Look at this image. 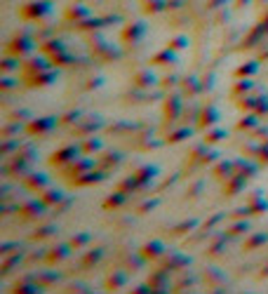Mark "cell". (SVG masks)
<instances>
[{
    "mask_svg": "<svg viewBox=\"0 0 268 294\" xmlns=\"http://www.w3.org/2000/svg\"><path fill=\"white\" fill-rule=\"evenodd\" d=\"M33 50V42H31V38L28 36H21V38H14L12 42H10V47H7V54H12V57H24V54H28Z\"/></svg>",
    "mask_w": 268,
    "mask_h": 294,
    "instance_id": "cell-1",
    "label": "cell"
},
{
    "mask_svg": "<svg viewBox=\"0 0 268 294\" xmlns=\"http://www.w3.org/2000/svg\"><path fill=\"white\" fill-rule=\"evenodd\" d=\"M45 14H50V5L47 2H33V5H26L21 10V17L24 19H40Z\"/></svg>",
    "mask_w": 268,
    "mask_h": 294,
    "instance_id": "cell-2",
    "label": "cell"
},
{
    "mask_svg": "<svg viewBox=\"0 0 268 294\" xmlns=\"http://www.w3.org/2000/svg\"><path fill=\"white\" fill-rule=\"evenodd\" d=\"M76 156H78V148L76 146H66L61 148L59 153H52V165H68V162L76 160Z\"/></svg>",
    "mask_w": 268,
    "mask_h": 294,
    "instance_id": "cell-3",
    "label": "cell"
},
{
    "mask_svg": "<svg viewBox=\"0 0 268 294\" xmlns=\"http://www.w3.org/2000/svg\"><path fill=\"white\" fill-rule=\"evenodd\" d=\"M148 285L153 287V292H165V290H170L167 271L162 268V271H158V273H153V278H148Z\"/></svg>",
    "mask_w": 268,
    "mask_h": 294,
    "instance_id": "cell-4",
    "label": "cell"
},
{
    "mask_svg": "<svg viewBox=\"0 0 268 294\" xmlns=\"http://www.w3.org/2000/svg\"><path fill=\"white\" fill-rule=\"evenodd\" d=\"M52 127H57V118H40V120H36V122L28 125V132L31 134H45V132H50Z\"/></svg>",
    "mask_w": 268,
    "mask_h": 294,
    "instance_id": "cell-5",
    "label": "cell"
},
{
    "mask_svg": "<svg viewBox=\"0 0 268 294\" xmlns=\"http://www.w3.org/2000/svg\"><path fill=\"white\" fill-rule=\"evenodd\" d=\"M216 118H219V113H216L214 106H207L200 111V116H198V127L205 130V127H210V125H214Z\"/></svg>",
    "mask_w": 268,
    "mask_h": 294,
    "instance_id": "cell-6",
    "label": "cell"
},
{
    "mask_svg": "<svg viewBox=\"0 0 268 294\" xmlns=\"http://www.w3.org/2000/svg\"><path fill=\"white\" fill-rule=\"evenodd\" d=\"M106 176H104V172H87L82 174V179H76L73 184L76 186H90V184H99V181H104Z\"/></svg>",
    "mask_w": 268,
    "mask_h": 294,
    "instance_id": "cell-7",
    "label": "cell"
},
{
    "mask_svg": "<svg viewBox=\"0 0 268 294\" xmlns=\"http://www.w3.org/2000/svg\"><path fill=\"white\" fill-rule=\"evenodd\" d=\"M162 252H165V247H162L158 240H153V242H148L146 247L141 250V256H144V259H158Z\"/></svg>",
    "mask_w": 268,
    "mask_h": 294,
    "instance_id": "cell-8",
    "label": "cell"
},
{
    "mask_svg": "<svg viewBox=\"0 0 268 294\" xmlns=\"http://www.w3.org/2000/svg\"><path fill=\"white\" fill-rule=\"evenodd\" d=\"M90 167H92V160H80V162L73 160V162H71V165L66 167V172H68V176H78L80 172H87Z\"/></svg>",
    "mask_w": 268,
    "mask_h": 294,
    "instance_id": "cell-9",
    "label": "cell"
},
{
    "mask_svg": "<svg viewBox=\"0 0 268 294\" xmlns=\"http://www.w3.org/2000/svg\"><path fill=\"white\" fill-rule=\"evenodd\" d=\"M179 111H181V101L172 97V99H167V104H165V116L170 118V120H174L176 116H179Z\"/></svg>",
    "mask_w": 268,
    "mask_h": 294,
    "instance_id": "cell-10",
    "label": "cell"
},
{
    "mask_svg": "<svg viewBox=\"0 0 268 294\" xmlns=\"http://www.w3.org/2000/svg\"><path fill=\"white\" fill-rule=\"evenodd\" d=\"M47 184H50V181H47L45 174H33L26 181V186L31 188V191H42V188H47Z\"/></svg>",
    "mask_w": 268,
    "mask_h": 294,
    "instance_id": "cell-11",
    "label": "cell"
},
{
    "mask_svg": "<svg viewBox=\"0 0 268 294\" xmlns=\"http://www.w3.org/2000/svg\"><path fill=\"white\" fill-rule=\"evenodd\" d=\"M66 256H68V245H59V247L50 250L47 261H50V264H57V261H61V259H66Z\"/></svg>",
    "mask_w": 268,
    "mask_h": 294,
    "instance_id": "cell-12",
    "label": "cell"
},
{
    "mask_svg": "<svg viewBox=\"0 0 268 294\" xmlns=\"http://www.w3.org/2000/svg\"><path fill=\"white\" fill-rule=\"evenodd\" d=\"M233 170H235V165L233 162H219V167H214V176L216 179H228V176H233Z\"/></svg>",
    "mask_w": 268,
    "mask_h": 294,
    "instance_id": "cell-13",
    "label": "cell"
},
{
    "mask_svg": "<svg viewBox=\"0 0 268 294\" xmlns=\"http://www.w3.org/2000/svg\"><path fill=\"white\" fill-rule=\"evenodd\" d=\"M42 52H47V54H52V57H57V54L66 52V45H64L61 40H50V42H45V45H42Z\"/></svg>",
    "mask_w": 268,
    "mask_h": 294,
    "instance_id": "cell-14",
    "label": "cell"
},
{
    "mask_svg": "<svg viewBox=\"0 0 268 294\" xmlns=\"http://www.w3.org/2000/svg\"><path fill=\"white\" fill-rule=\"evenodd\" d=\"M153 174H155V167H141V170H139V172L134 174V176H136L139 186H146L148 181L153 179Z\"/></svg>",
    "mask_w": 268,
    "mask_h": 294,
    "instance_id": "cell-15",
    "label": "cell"
},
{
    "mask_svg": "<svg viewBox=\"0 0 268 294\" xmlns=\"http://www.w3.org/2000/svg\"><path fill=\"white\" fill-rule=\"evenodd\" d=\"M96 127H101V120H96L94 125H92V122H82L78 130L73 127V134H78V137H85V134H90L92 130H96Z\"/></svg>",
    "mask_w": 268,
    "mask_h": 294,
    "instance_id": "cell-16",
    "label": "cell"
},
{
    "mask_svg": "<svg viewBox=\"0 0 268 294\" xmlns=\"http://www.w3.org/2000/svg\"><path fill=\"white\" fill-rule=\"evenodd\" d=\"M141 33H144V24H134L132 28H127V31H125V36H122V38H125V40H136V38H139V36H141Z\"/></svg>",
    "mask_w": 268,
    "mask_h": 294,
    "instance_id": "cell-17",
    "label": "cell"
},
{
    "mask_svg": "<svg viewBox=\"0 0 268 294\" xmlns=\"http://www.w3.org/2000/svg\"><path fill=\"white\" fill-rule=\"evenodd\" d=\"M42 207H45V202H42V205H38V202H28V205H24V207H21V212H24V216H26V219H31V216H36V214L40 212Z\"/></svg>",
    "mask_w": 268,
    "mask_h": 294,
    "instance_id": "cell-18",
    "label": "cell"
},
{
    "mask_svg": "<svg viewBox=\"0 0 268 294\" xmlns=\"http://www.w3.org/2000/svg\"><path fill=\"white\" fill-rule=\"evenodd\" d=\"M61 200H64V193H61V191H47V193H45V198H42L45 205H52V202L59 205Z\"/></svg>",
    "mask_w": 268,
    "mask_h": 294,
    "instance_id": "cell-19",
    "label": "cell"
},
{
    "mask_svg": "<svg viewBox=\"0 0 268 294\" xmlns=\"http://www.w3.org/2000/svg\"><path fill=\"white\" fill-rule=\"evenodd\" d=\"M104 158H106V160H101V167H115V165H120V153H106V156H104Z\"/></svg>",
    "mask_w": 268,
    "mask_h": 294,
    "instance_id": "cell-20",
    "label": "cell"
},
{
    "mask_svg": "<svg viewBox=\"0 0 268 294\" xmlns=\"http://www.w3.org/2000/svg\"><path fill=\"white\" fill-rule=\"evenodd\" d=\"M256 118H259V113H256V116H247V118H242V120L238 122V130H252V127H256V125H259Z\"/></svg>",
    "mask_w": 268,
    "mask_h": 294,
    "instance_id": "cell-21",
    "label": "cell"
},
{
    "mask_svg": "<svg viewBox=\"0 0 268 294\" xmlns=\"http://www.w3.org/2000/svg\"><path fill=\"white\" fill-rule=\"evenodd\" d=\"M125 280H127V278H125V275H122V273H115V275H111V278H108V290H118V287H122V285H125Z\"/></svg>",
    "mask_w": 268,
    "mask_h": 294,
    "instance_id": "cell-22",
    "label": "cell"
},
{
    "mask_svg": "<svg viewBox=\"0 0 268 294\" xmlns=\"http://www.w3.org/2000/svg\"><path fill=\"white\" fill-rule=\"evenodd\" d=\"M122 202H125V193H115V196H113V198H108L106 202H104V207H106V210H111V207H120Z\"/></svg>",
    "mask_w": 268,
    "mask_h": 294,
    "instance_id": "cell-23",
    "label": "cell"
},
{
    "mask_svg": "<svg viewBox=\"0 0 268 294\" xmlns=\"http://www.w3.org/2000/svg\"><path fill=\"white\" fill-rule=\"evenodd\" d=\"M96 151H101V139H90V141H85L82 153H96Z\"/></svg>",
    "mask_w": 268,
    "mask_h": 294,
    "instance_id": "cell-24",
    "label": "cell"
},
{
    "mask_svg": "<svg viewBox=\"0 0 268 294\" xmlns=\"http://www.w3.org/2000/svg\"><path fill=\"white\" fill-rule=\"evenodd\" d=\"M153 76H151V73H148V71H144V73H139V76H136V85H141V87H151V85H153Z\"/></svg>",
    "mask_w": 268,
    "mask_h": 294,
    "instance_id": "cell-25",
    "label": "cell"
},
{
    "mask_svg": "<svg viewBox=\"0 0 268 294\" xmlns=\"http://www.w3.org/2000/svg\"><path fill=\"white\" fill-rule=\"evenodd\" d=\"M54 233V226H42L36 231V235H33V240H42V238H50Z\"/></svg>",
    "mask_w": 268,
    "mask_h": 294,
    "instance_id": "cell-26",
    "label": "cell"
},
{
    "mask_svg": "<svg viewBox=\"0 0 268 294\" xmlns=\"http://www.w3.org/2000/svg\"><path fill=\"white\" fill-rule=\"evenodd\" d=\"M80 111H71V113H66V116H64V118H61V122H64V125H71V122H80Z\"/></svg>",
    "mask_w": 268,
    "mask_h": 294,
    "instance_id": "cell-27",
    "label": "cell"
},
{
    "mask_svg": "<svg viewBox=\"0 0 268 294\" xmlns=\"http://www.w3.org/2000/svg\"><path fill=\"white\" fill-rule=\"evenodd\" d=\"M264 242H266V235H254L249 242H245V250H254V247L264 245Z\"/></svg>",
    "mask_w": 268,
    "mask_h": 294,
    "instance_id": "cell-28",
    "label": "cell"
},
{
    "mask_svg": "<svg viewBox=\"0 0 268 294\" xmlns=\"http://www.w3.org/2000/svg\"><path fill=\"white\" fill-rule=\"evenodd\" d=\"M188 134H191V130H179V132H174L170 139H167V141H170V144H176V141H181V139L188 137Z\"/></svg>",
    "mask_w": 268,
    "mask_h": 294,
    "instance_id": "cell-29",
    "label": "cell"
},
{
    "mask_svg": "<svg viewBox=\"0 0 268 294\" xmlns=\"http://www.w3.org/2000/svg\"><path fill=\"white\" fill-rule=\"evenodd\" d=\"M221 137H226V132H224V130H216V132H210V134H207V139H205V141H210V144H216Z\"/></svg>",
    "mask_w": 268,
    "mask_h": 294,
    "instance_id": "cell-30",
    "label": "cell"
},
{
    "mask_svg": "<svg viewBox=\"0 0 268 294\" xmlns=\"http://www.w3.org/2000/svg\"><path fill=\"white\" fill-rule=\"evenodd\" d=\"M184 92H191V97H193V94L198 92V85H195V80H193V78H191V80H184Z\"/></svg>",
    "mask_w": 268,
    "mask_h": 294,
    "instance_id": "cell-31",
    "label": "cell"
},
{
    "mask_svg": "<svg viewBox=\"0 0 268 294\" xmlns=\"http://www.w3.org/2000/svg\"><path fill=\"white\" fill-rule=\"evenodd\" d=\"M254 71H256V64H254V61H249V66L238 68V76H252Z\"/></svg>",
    "mask_w": 268,
    "mask_h": 294,
    "instance_id": "cell-32",
    "label": "cell"
},
{
    "mask_svg": "<svg viewBox=\"0 0 268 294\" xmlns=\"http://www.w3.org/2000/svg\"><path fill=\"white\" fill-rule=\"evenodd\" d=\"M101 259V250H94V254H87V259H85V266H90V264H96Z\"/></svg>",
    "mask_w": 268,
    "mask_h": 294,
    "instance_id": "cell-33",
    "label": "cell"
},
{
    "mask_svg": "<svg viewBox=\"0 0 268 294\" xmlns=\"http://www.w3.org/2000/svg\"><path fill=\"white\" fill-rule=\"evenodd\" d=\"M66 17L68 19H82V17H87V10H68Z\"/></svg>",
    "mask_w": 268,
    "mask_h": 294,
    "instance_id": "cell-34",
    "label": "cell"
},
{
    "mask_svg": "<svg viewBox=\"0 0 268 294\" xmlns=\"http://www.w3.org/2000/svg\"><path fill=\"white\" fill-rule=\"evenodd\" d=\"M2 68H5V71H12V68H19V59H17V57H14V59H7V61L2 64Z\"/></svg>",
    "mask_w": 268,
    "mask_h": 294,
    "instance_id": "cell-35",
    "label": "cell"
},
{
    "mask_svg": "<svg viewBox=\"0 0 268 294\" xmlns=\"http://www.w3.org/2000/svg\"><path fill=\"white\" fill-rule=\"evenodd\" d=\"M87 240H90V235L85 233V235H78V238H73V240H71V245H73V247H80V245H85Z\"/></svg>",
    "mask_w": 268,
    "mask_h": 294,
    "instance_id": "cell-36",
    "label": "cell"
},
{
    "mask_svg": "<svg viewBox=\"0 0 268 294\" xmlns=\"http://www.w3.org/2000/svg\"><path fill=\"white\" fill-rule=\"evenodd\" d=\"M256 113H268V99H259V106H256Z\"/></svg>",
    "mask_w": 268,
    "mask_h": 294,
    "instance_id": "cell-37",
    "label": "cell"
},
{
    "mask_svg": "<svg viewBox=\"0 0 268 294\" xmlns=\"http://www.w3.org/2000/svg\"><path fill=\"white\" fill-rule=\"evenodd\" d=\"M242 231H247V224H238V226H233V231H230V235H240Z\"/></svg>",
    "mask_w": 268,
    "mask_h": 294,
    "instance_id": "cell-38",
    "label": "cell"
},
{
    "mask_svg": "<svg viewBox=\"0 0 268 294\" xmlns=\"http://www.w3.org/2000/svg\"><path fill=\"white\" fill-rule=\"evenodd\" d=\"M184 42H186V38H176V40L172 42V47H174V50H181V47H184Z\"/></svg>",
    "mask_w": 268,
    "mask_h": 294,
    "instance_id": "cell-39",
    "label": "cell"
},
{
    "mask_svg": "<svg viewBox=\"0 0 268 294\" xmlns=\"http://www.w3.org/2000/svg\"><path fill=\"white\" fill-rule=\"evenodd\" d=\"M247 2H249V0H238V5H247Z\"/></svg>",
    "mask_w": 268,
    "mask_h": 294,
    "instance_id": "cell-40",
    "label": "cell"
}]
</instances>
